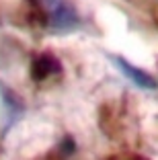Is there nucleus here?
Listing matches in <instances>:
<instances>
[{
	"label": "nucleus",
	"instance_id": "obj_3",
	"mask_svg": "<svg viewBox=\"0 0 158 160\" xmlns=\"http://www.w3.org/2000/svg\"><path fill=\"white\" fill-rule=\"evenodd\" d=\"M58 68V60L51 56H39L37 60H35V68H33V72H35V78H45V76L54 74V70Z\"/></svg>",
	"mask_w": 158,
	"mask_h": 160
},
{
	"label": "nucleus",
	"instance_id": "obj_1",
	"mask_svg": "<svg viewBox=\"0 0 158 160\" xmlns=\"http://www.w3.org/2000/svg\"><path fill=\"white\" fill-rule=\"evenodd\" d=\"M33 4L41 10L47 27L54 31H68L78 23L76 10L66 0H33Z\"/></svg>",
	"mask_w": 158,
	"mask_h": 160
},
{
	"label": "nucleus",
	"instance_id": "obj_2",
	"mask_svg": "<svg viewBox=\"0 0 158 160\" xmlns=\"http://www.w3.org/2000/svg\"><path fill=\"white\" fill-rule=\"evenodd\" d=\"M111 60H113V64L117 66V70L123 72V74H125L135 86H140V88H156V80H154L152 74L144 72L142 68L131 66L130 62H127L125 58H121V56H111Z\"/></svg>",
	"mask_w": 158,
	"mask_h": 160
}]
</instances>
